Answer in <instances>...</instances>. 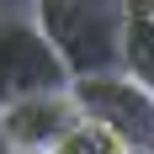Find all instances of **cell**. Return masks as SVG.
I'll use <instances>...</instances> for the list:
<instances>
[{
    "instance_id": "6da1fadb",
    "label": "cell",
    "mask_w": 154,
    "mask_h": 154,
    "mask_svg": "<svg viewBox=\"0 0 154 154\" xmlns=\"http://www.w3.org/2000/svg\"><path fill=\"white\" fill-rule=\"evenodd\" d=\"M43 37L64 59L69 80L117 75L128 43V0H37L32 5Z\"/></svg>"
},
{
    "instance_id": "7a4b0ae2",
    "label": "cell",
    "mask_w": 154,
    "mask_h": 154,
    "mask_svg": "<svg viewBox=\"0 0 154 154\" xmlns=\"http://www.w3.org/2000/svg\"><path fill=\"white\" fill-rule=\"evenodd\" d=\"M37 91H69V69L43 37L37 16L0 11V106Z\"/></svg>"
},
{
    "instance_id": "3957f363",
    "label": "cell",
    "mask_w": 154,
    "mask_h": 154,
    "mask_svg": "<svg viewBox=\"0 0 154 154\" xmlns=\"http://www.w3.org/2000/svg\"><path fill=\"white\" fill-rule=\"evenodd\" d=\"M69 96H75V106H80L85 122L112 128L117 138H128L133 149L149 154V143H154V96L143 91L128 69H117V75L69 80Z\"/></svg>"
},
{
    "instance_id": "277c9868",
    "label": "cell",
    "mask_w": 154,
    "mask_h": 154,
    "mask_svg": "<svg viewBox=\"0 0 154 154\" xmlns=\"http://www.w3.org/2000/svg\"><path fill=\"white\" fill-rule=\"evenodd\" d=\"M85 122L69 91H37L0 106V138L11 154H53L75 128Z\"/></svg>"
},
{
    "instance_id": "5b68a950",
    "label": "cell",
    "mask_w": 154,
    "mask_h": 154,
    "mask_svg": "<svg viewBox=\"0 0 154 154\" xmlns=\"http://www.w3.org/2000/svg\"><path fill=\"white\" fill-rule=\"evenodd\" d=\"M122 69L154 96V0H128V43Z\"/></svg>"
},
{
    "instance_id": "8992f818",
    "label": "cell",
    "mask_w": 154,
    "mask_h": 154,
    "mask_svg": "<svg viewBox=\"0 0 154 154\" xmlns=\"http://www.w3.org/2000/svg\"><path fill=\"white\" fill-rule=\"evenodd\" d=\"M53 154H143V149H133L128 138H117V133L101 128V122H80Z\"/></svg>"
},
{
    "instance_id": "52a82bcc",
    "label": "cell",
    "mask_w": 154,
    "mask_h": 154,
    "mask_svg": "<svg viewBox=\"0 0 154 154\" xmlns=\"http://www.w3.org/2000/svg\"><path fill=\"white\" fill-rule=\"evenodd\" d=\"M149 154H154V143H149Z\"/></svg>"
}]
</instances>
